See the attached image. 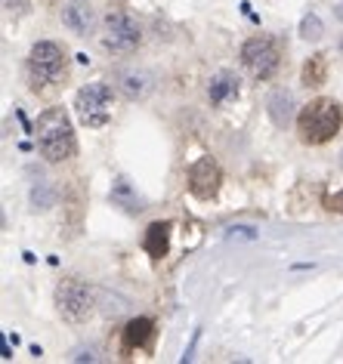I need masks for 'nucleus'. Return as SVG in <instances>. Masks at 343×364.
I'll return each instance as SVG.
<instances>
[{
    "mask_svg": "<svg viewBox=\"0 0 343 364\" xmlns=\"http://www.w3.org/2000/svg\"><path fill=\"white\" fill-rule=\"evenodd\" d=\"M38 136V149L50 164H62L78 154V139H75V127H71L65 108H47L38 117L34 127Z\"/></svg>",
    "mask_w": 343,
    "mask_h": 364,
    "instance_id": "nucleus-1",
    "label": "nucleus"
},
{
    "mask_svg": "<svg viewBox=\"0 0 343 364\" xmlns=\"http://www.w3.org/2000/svg\"><path fill=\"white\" fill-rule=\"evenodd\" d=\"M343 127V108L328 96L310 99L300 114H297V133H300L303 145H324L340 133Z\"/></svg>",
    "mask_w": 343,
    "mask_h": 364,
    "instance_id": "nucleus-2",
    "label": "nucleus"
},
{
    "mask_svg": "<svg viewBox=\"0 0 343 364\" xmlns=\"http://www.w3.org/2000/svg\"><path fill=\"white\" fill-rule=\"evenodd\" d=\"M65 65H68L65 50H62L56 41H38L28 53V62H25L34 90L50 87V84H56L59 77H65Z\"/></svg>",
    "mask_w": 343,
    "mask_h": 364,
    "instance_id": "nucleus-3",
    "label": "nucleus"
},
{
    "mask_svg": "<svg viewBox=\"0 0 343 364\" xmlns=\"http://www.w3.org/2000/svg\"><path fill=\"white\" fill-rule=\"evenodd\" d=\"M56 309L71 324H80L93 315L96 309V290L80 278H65L56 284Z\"/></svg>",
    "mask_w": 343,
    "mask_h": 364,
    "instance_id": "nucleus-4",
    "label": "nucleus"
},
{
    "mask_svg": "<svg viewBox=\"0 0 343 364\" xmlns=\"http://www.w3.org/2000/svg\"><path fill=\"white\" fill-rule=\"evenodd\" d=\"M112 102H115V93L112 87L102 84V80H93V84L80 87L78 96H75V112L80 117V124L84 127H99L108 124V117H112Z\"/></svg>",
    "mask_w": 343,
    "mask_h": 364,
    "instance_id": "nucleus-5",
    "label": "nucleus"
},
{
    "mask_svg": "<svg viewBox=\"0 0 343 364\" xmlns=\"http://www.w3.org/2000/svg\"><path fill=\"white\" fill-rule=\"evenodd\" d=\"M241 65H245L257 80H269L275 77L278 65H282V53H278L273 38H250L241 47Z\"/></svg>",
    "mask_w": 343,
    "mask_h": 364,
    "instance_id": "nucleus-6",
    "label": "nucleus"
},
{
    "mask_svg": "<svg viewBox=\"0 0 343 364\" xmlns=\"http://www.w3.org/2000/svg\"><path fill=\"white\" fill-rule=\"evenodd\" d=\"M142 43V31L139 25L130 19L127 13H112L105 19V28H102V47L115 56H130Z\"/></svg>",
    "mask_w": 343,
    "mask_h": 364,
    "instance_id": "nucleus-7",
    "label": "nucleus"
},
{
    "mask_svg": "<svg viewBox=\"0 0 343 364\" xmlns=\"http://www.w3.org/2000/svg\"><path fill=\"white\" fill-rule=\"evenodd\" d=\"M220 182H223V173L213 158H198L192 167H189V192H192L198 201H211V198L220 192Z\"/></svg>",
    "mask_w": 343,
    "mask_h": 364,
    "instance_id": "nucleus-8",
    "label": "nucleus"
},
{
    "mask_svg": "<svg viewBox=\"0 0 343 364\" xmlns=\"http://www.w3.org/2000/svg\"><path fill=\"white\" fill-rule=\"evenodd\" d=\"M62 22H65V28H71L78 38H87V34H93L96 16H93V6H90V0H65V6H62Z\"/></svg>",
    "mask_w": 343,
    "mask_h": 364,
    "instance_id": "nucleus-9",
    "label": "nucleus"
},
{
    "mask_svg": "<svg viewBox=\"0 0 343 364\" xmlns=\"http://www.w3.org/2000/svg\"><path fill=\"white\" fill-rule=\"evenodd\" d=\"M170 225L167 220L164 223H152L146 229V238H142V247H146V253L152 259H164L167 250H170Z\"/></svg>",
    "mask_w": 343,
    "mask_h": 364,
    "instance_id": "nucleus-10",
    "label": "nucleus"
},
{
    "mask_svg": "<svg viewBox=\"0 0 343 364\" xmlns=\"http://www.w3.org/2000/svg\"><path fill=\"white\" fill-rule=\"evenodd\" d=\"M155 336V321L152 318H133V321L124 327V352L133 349H146Z\"/></svg>",
    "mask_w": 343,
    "mask_h": 364,
    "instance_id": "nucleus-11",
    "label": "nucleus"
},
{
    "mask_svg": "<svg viewBox=\"0 0 343 364\" xmlns=\"http://www.w3.org/2000/svg\"><path fill=\"white\" fill-rule=\"evenodd\" d=\"M236 96H238V77L232 75V71H216L211 77V84H207V99H211L213 105H226Z\"/></svg>",
    "mask_w": 343,
    "mask_h": 364,
    "instance_id": "nucleus-12",
    "label": "nucleus"
},
{
    "mask_svg": "<svg viewBox=\"0 0 343 364\" xmlns=\"http://www.w3.org/2000/svg\"><path fill=\"white\" fill-rule=\"evenodd\" d=\"M266 112L275 127H287V121H291V114H294V96L287 93V90H275L266 102Z\"/></svg>",
    "mask_w": 343,
    "mask_h": 364,
    "instance_id": "nucleus-13",
    "label": "nucleus"
},
{
    "mask_svg": "<svg viewBox=\"0 0 343 364\" xmlns=\"http://www.w3.org/2000/svg\"><path fill=\"white\" fill-rule=\"evenodd\" d=\"M121 90L127 99H139L149 93V77L142 71H124L121 75Z\"/></svg>",
    "mask_w": 343,
    "mask_h": 364,
    "instance_id": "nucleus-14",
    "label": "nucleus"
},
{
    "mask_svg": "<svg viewBox=\"0 0 343 364\" xmlns=\"http://www.w3.org/2000/svg\"><path fill=\"white\" fill-rule=\"evenodd\" d=\"M324 75H328V59L324 56H310L303 65V84L306 87H322Z\"/></svg>",
    "mask_w": 343,
    "mask_h": 364,
    "instance_id": "nucleus-15",
    "label": "nucleus"
},
{
    "mask_svg": "<svg viewBox=\"0 0 343 364\" xmlns=\"http://www.w3.org/2000/svg\"><path fill=\"white\" fill-rule=\"evenodd\" d=\"M322 31H324V25H322V19L315 13H306L303 19H300V34H303L306 41H319Z\"/></svg>",
    "mask_w": 343,
    "mask_h": 364,
    "instance_id": "nucleus-16",
    "label": "nucleus"
},
{
    "mask_svg": "<svg viewBox=\"0 0 343 364\" xmlns=\"http://www.w3.org/2000/svg\"><path fill=\"white\" fill-rule=\"evenodd\" d=\"M324 204H328V210H334V213H343V192L331 195V198H328V201H324Z\"/></svg>",
    "mask_w": 343,
    "mask_h": 364,
    "instance_id": "nucleus-17",
    "label": "nucleus"
},
{
    "mask_svg": "<svg viewBox=\"0 0 343 364\" xmlns=\"http://www.w3.org/2000/svg\"><path fill=\"white\" fill-rule=\"evenodd\" d=\"M340 53H343V38H340Z\"/></svg>",
    "mask_w": 343,
    "mask_h": 364,
    "instance_id": "nucleus-18",
    "label": "nucleus"
}]
</instances>
